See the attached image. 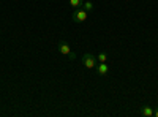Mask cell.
Returning <instances> with one entry per match:
<instances>
[{"instance_id": "277c9868", "label": "cell", "mask_w": 158, "mask_h": 117, "mask_svg": "<svg viewBox=\"0 0 158 117\" xmlns=\"http://www.w3.org/2000/svg\"><path fill=\"white\" fill-rule=\"evenodd\" d=\"M97 73H98L100 76H106V74L109 73V67L106 65V62H100V65L97 67Z\"/></svg>"}, {"instance_id": "8992f818", "label": "cell", "mask_w": 158, "mask_h": 117, "mask_svg": "<svg viewBox=\"0 0 158 117\" xmlns=\"http://www.w3.org/2000/svg\"><path fill=\"white\" fill-rule=\"evenodd\" d=\"M70 5L76 10V8H82L84 5V0H70Z\"/></svg>"}, {"instance_id": "ba28073f", "label": "cell", "mask_w": 158, "mask_h": 117, "mask_svg": "<svg viewBox=\"0 0 158 117\" xmlns=\"http://www.w3.org/2000/svg\"><path fill=\"white\" fill-rule=\"evenodd\" d=\"M97 60H98V62H106V60H108V54H106V52H100V54L97 56Z\"/></svg>"}, {"instance_id": "7a4b0ae2", "label": "cell", "mask_w": 158, "mask_h": 117, "mask_svg": "<svg viewBox=\"0 0 158 117\" xmlns=\"http://www.w3.org/2000/svg\"><path fill=\"white\" fill-rule=\"evenodd\" d=\"M87 18H89V13H87L84 8H76V10L73 11V15H71V19H73V22H76V24L85 22Z\"/></svg>"}, {"instance_id": "9c48e42d", "label": "cell", "mask_w": 158, "mask_h": 117, "mask_svg": "<svg viewBox=\"0 0 158 117\" xmlns=\"http://www.w3.org/2000/svg\"><path fill=\"white\" fill-rule=\"evenodd\" d=\"M153 115H155V117H158V109H155V111H153Z\"/></svg>"}, {"instance_id": "6da1fadb", "label": "cell", "mask_w": 158, "mask_h": 117, "mask_svg": "<svg viewBox=\"0 0 158 117\" xmlns=\"http://www.w3.org/2000/svg\"><path fill=\"white\" fill-rule=\"evenodd\" d=\"M57 49H59V52L62 54V56H67L70 60H74L76 59V54L71 51V48H70V44L67 43V41H59V44H57Z\"/></svg>"}, {"instance_id": "3957f363", "label": "cell", "mask_w": 158, "mask_h": 117, "mask_svg": "<svg viewBox=\"0 0 158 117\" xmlns=\"http://www.w3.org/2000/svg\"><path fill=\"white\" fill-rule=\"evenodd\" d=\"M81 62H82L84 67L89 68V70L97 68V57H95L94 54H90V52H85V54L81 57Z\"/></svg>"}, {"instance_id": "52a82bcc", "label": "cell", "mask_w": 158, "mask_h": 117, "mask_svg": "<svg viewBox=\"0 0 158 117\" xmlns=\"http://www.w3.org/2000/svg\"><path fill=\"white\" fill-rule=\"evenodd\" d=\"M82 8H84V10H85L87 13H90L92 10H94V3H92V2H84Z\"/></svg>"}, {"instance_id": "5b68a950", "label": "cell", "mask_w": 158, "mask_h": 117, "mask_svg": "<svg viewBox=\"0 0 158 117\" xmlns=\"http://www.w3.org/2000/svg\"><path fill=\"white\" fill-rule=\"evenodd\" d=\"M141 114H142L144 117H153V108L149 106V105L142 106V108H141Z\"/></svg>"}]
</instances>
